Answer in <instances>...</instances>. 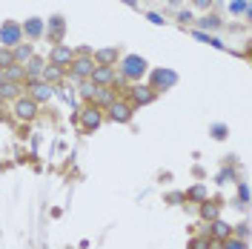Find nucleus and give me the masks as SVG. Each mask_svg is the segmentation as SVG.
Here are the masks:
<instances>
[{
  "mask_svg": "<svg viewBox=\"0 0 252 249\" xmlns=\"http://www.w3.org/2000/svg\"><path fill=\"white\" fill-rule=\"evenodd\" d=\"M195 34H198V37H201V40H206V43H212V46H215V49H223V43H220L218 37H209V34H206V31H195Z\"/></svg>",
  "mask_w": 252,
  "mask_h": 249,
  "instance_id": "24",
  "label": "nucleus"
},
{
  "mask_svg": "<svg viewBox=\"0 0 252 249\" xmlns=\"http://www.w3.org/2000/svg\"><path fill=\"white\" fill-rule=\"evenodd\" d=\"M115 61H118V49L115 46L97 49V52H94V63H97V66H112Z\"/></svg>",
  "mask_w": 252,
  "mask_h": 249,
  "instance_id": "12",
  "label": "nucleus"
},
{
  "mask_svg": "<svg viewBox=\"0 0 252 249\" xmlns=\"http://www.w3.org/2000/svg\"><path fill=\"white\" fill-rule=\"evenodd\" d=\"M78 118L83 121V129H86V132H94L97 126L103 124V118H100V109H97V106H86V109H80Z\"/></svg>",
  "mask_w": 252,
  "mask_h": 249,
  "instance_id": "4",
  "label": "nucleus"
},
{
  "mask_svg": "<svg viewBox=\"0 0 252 249\" xmlns=\"http://www.w3.org/2000/svg\"><path fill=\"white\" fill-rule=\"evenodd\" d=\"M40 78H43V83H49V86H58V83L63 80V69L61 66H55V63H52V66H43Z\"/></svg>",
  "mask_w": 252,
  "mask_h": 249,
  "instance_id": "9",
  "label": "nucleus"
},
{
  "mask_svg": "<svg viewBox=\"0 0 252 249\" xmlns=\"http://www.w3.org/2000/svg\"><path fill=\"white\" fill-rule=\"evenodd\" d=\"M49 23H52V40H58V37L63 34V29H66V23H63V17H52Z\"/></svg>",
  "mask_w": 252,
  "mask_h": 249,
  "instance_id": "20",
  "label": "nucleus"
},
{
  "mask_svg": "<svg viewBox=\"0 0 252 249\" xmlns=\"http://www.w3.org/2000/svg\"><path fill=\"white\" fill-rule=\"evenodd\" d=\"M20 29H23L26 37H40V34H43V20H40V17H32V20H26Z\"/></svg>",
  "mask_w": 252,
  "mask_h": 249,
  "instance_id": "13",
  "label": "nucleus"
},
{
  "mask_svg": "<svg viewBox=\"0 0 252 249\" xmlns=\"http://www.w3.org/2000/svg\"><path fill=\"white\" fill-rule=\"evenodd\" d=\"M124 75H115V69L112 66H94L92 72V83L94 86H100V89H106V86H112V83H124Z\"/></svg>",
  "mask_w": 252,
  "mask_h": 249,
  "instance_id": "1",
  "label": "nucleus"
},
{
  "mask_svg": "<svg viewBox=\"0 0 252 249\" xmlns=\"http://www.w3.org/2000/svg\"><path fill=\"white\" fill-rule=\"evenodd\" d=\"M209 235L218 238V241H226V238H232V226L223 223V220H212V223H209Z\"/></svg>",
  "mask_w": 252,
  "mask_h": 249,
  "instance_id": "11",
  "label": "nucleus"
},
{
  "mask_svg": "<svg viewBox=\"0 0 252 249\" xmlns=\"http://www.w3.org/2000/svg\"><path fill=\"white\" fill-rule=\"evenodd\" d=\"M223 249H247V244H244V241H238V238H226Z\"/></svg>",
  "mask_w": 252,
  "mask_h": 249,
  "instance_id": "25",
  "label": "nucleus"
},
{
  "mask_svg": "<svg viewBox=\"0 0 252 249\" xmlns=\"http://www.w3.org/2000/svg\"><path fill=\"white\" fill-rule=\"evenodd\" d=\"M49 61L55 63V66H61V69H63L66 63H72V49L63 46V43H61V46H55L52 52H49Z\"/></svg>",
  "mask_w": 252,
  "mask_h": 249,
  "instance_id": "8",
  "label": "nucleus"
},
{
  "mask_svg": "<svg viewBox=\"0 0 252 249\" xmlns=\"http://www.w3.org/2000/svg\"><path fill=\"white\" fill-rule=\"evenodd\" d=\"M97 89H100V86H94L92 80H86V83L80 86V97H86V100H92L94 94H97Z\"/></svg>",
  "mask_w": 252,
  "mask_h": 249,
  "instance_id": "21",
  "label": "nucleus"
},
{
  "mask_svg": "<svg viewBox=\"0 0 252 249\" xmlns=\"http://www.w3.org/2000/svg\"><path fill=\"white\" fill-rule=\"evenodd\" d=\"M109 118L115 121V124H129L132 121V106H126V103H121V100H115L109 106Z\"/></svg>",
  "mask_w": 252,
  "mask_h": 249,
  "instance_id": "6",
  "label": "nucleus"
},
{
  "mask_svg": "<svg viewBox=\"0 0 252 249\" xmlns=\"http://www.w3.org/2000/svg\"><path fill=\"white\" fill-rule=\"evenodd\" d=\"M132 97H135V103H152L155 92H152V86H132Z\"/></svg>",
  "mask_w": 252,
  "mask_h": 249,
  "instance_id": "14",
  "label": "nucleus"
},
{
  "mask_svg": "<svg viewBox=\"0 0 252 249\" xmlns=\"http://www.w3.org/2000/svg\"><path fill=\"white\" fill-rule=\"evenodd\" d=\"M15 55V63L20 66V63H29L32 61V43H17V49L12 52Z\"/></svg>",
  "mask_w": 252,
  "mask_h": 249,
  "instance_id": "16",
  "label": "nucleus"
},
{
  "mask_svg": "<svg viewBox=\"0 0 252 249\" xmlns=\"http://www.w3.org/2000/svg\"><path fill=\"white\" fill-rule=\"evenodd\" d=\"M52 92H55V86H49V83H34V86H32V100H34V103H46L49 97H52Z\"/></svg>",
  "mask_w": 252,
  "mask_h": 249,
  "instance_id": "10",
  "label": "nucleus"
},
{
  "mask_svg": "<svg viewBox=\"0 0 252 249\" xmlns=\"http://www.w3.org/2000/svg\"><path fill=\"white\" fill-rule=\"evenodd\" d=\"M247 6H250V0H229V12H232V15L247 12Z\"/></svg>",
  "mask_w": 252,
  "mask_h": 249,
  "instance_id": "23",
  "label": "nucleus"
},
{
  "mask_svg": "<svg viewBox=\"0 0 252 249\" xmlns=\"http://www.w3.org/2000/svg\"><path fill=\"white\" fill-rule=\"evenodd\" d=\"M195 3H198V6H206V3H212V0H195Z\"/></svg>",
  "mask_w": 252,
  "mask_h": 249,
  "instance_id": "31",
  "label": "nucleus"
},
{
  "mask_svg": "<svg viewBox=\"0 0 252 249\" xmlns=\"http://www.w3.org/2000/svg\"><path fill=\"white\" fill-rule=\"evenodd\" d=\"M20 89H17V83H9V80H0V97H17Z\"/></svg>",
  "mask_w": 252,
  "mask_h": 249,
  "instance_id": "18",
  "label": "nucleus"
},
{
  "mask_svg": "<svg viewBox=\"0 0 252 249\" xmlns=\"http://www.w3.org/2000/svg\"><path fill=\"white\" fill-rule=\"evenodd\" d=\"M189 247H192V249H209V238H206V235H204V238H195Z\"/></svg>",
  "mask_w": 252,
  "mask_h": 249,
  "instance_id": "26",
  "label": "nucleus"
},
{
  "mask_svg": "<svg viewBox=\"0 0 252 249\" xmlns=\"http://www.w3.org/2000/svg\"><path fill=\"white\" fill-rule=\"evenodd\" d=\"M247 232H250V226H247V223H241V226H238V241H244V238H247Z\"/></svg>",
  "mask_w": 252,
  "mask_h": 249,
  "instance_id": "29",
  "label": "nucleus"
},
{
  "mask_svg": "<svg viewBox=\"0 0 252 249\" xmlns=\"http://www.w3.org/2000/svg\"><path fill=\"white\" fill-rule=\"evenodd\" d=\"M189 198H195V201H204V198H206V189H204V187H195L192 192H189Z\"/></svg>",
  "mask_w": 252,
  "mask_h": 249,
  "instance_id": "27",
  "label": "nucleus"
},
{
  "mask_svg": "<svg viewBox=\"0 0 252 249\" xmlns=\"http://www.w3.org/2000/svg\"><path fill=\"white\" fill-rule=\"evenodd\" d=\"M175 80H178L175 72H163V69H158L155 72V86H172Z\"/></svg>",
  "mask_w": 252,
  "mask_h": 249,
  "instance_id": "17",
  "label": "nucleus"
},
{
  "mask_svg": "<svg viewBox=\"0 0 252 249\" xmlns=\"http://www.w3.org/2000/svg\"><path fill=\"white\" fill-rule=\"evenodd\" d=\"M115 103V89H97L94 94V106L100 109V106H112Z\"/></svg>",
  "mask_w": 252,
  "mask_h": 249,
  "instance_id": "15",
  "label": "nucleus"
},
{
  "mask_svg": "<svg viewBox=\"0 0 252 249\" xmlns=\"http://www.w3.org/2000/svg\"><path fill=\"white\" fill-rule=\"evenodd\" d=\"M9 66H15V55L6 52V49H0V69H9Z\"/></svg>",
  "mask_w": 252,
  "mask_h": 249,
  "instance_id": "22",
  "label": "nucleus"
},
{
  "mask_svg": "<svg viewBox=\"0 0 252 249\" xmlns=\"http://www.w3.org/2000/svg\"><path fill=\"white\" fill-rule=\"evenodd\" d=\"M201 26H204V29H218V17H204Z\"/></svg>",
  "mask_w": 252,
  "mask_h": 249,
  "instance_id": "28",
  "label": "nucleus"
},
{
  "mask_svg": "<svg viewBox=\"0 0 252 249\" xmlns=\"http://www.w3.org/2000/svg\"><path fill=\"white\" fill-rule=\"evenodd\" d=\"M143 72H146V61H143L141 55H129L124 61V78H141Z\"/></svg>",
  "mask_w": 252,
  "mask_h": 249,
  "instance_id": "2",
  "label": "nucleus"
},
{
  "mask_svg": "<svg viewBox=\"0 0 252 249\" xmlns=\"http://www.w3.org/2000/svg\"><path fill=\"white\" fill-rule=\"evenodd\" d=\"M15 115L20 118V121H32V118L37 115V103H34L32 97H17V103H15Z\"/></svg>",
  "mask_w": 252,
  "mask_h": 249,
  "instance_id": "5",
  "label": "nucleus"
},
{
  "mask_svg": "<svg viewBox=\"0 0 252 249\" xmlns=\"http://www.w3.org/2000/svg\"><path fill=\"white\" fill-rule=\"evenodd\" d=\"M94 66H97V63H94L92 58H80V61L72 63V75H75V78H92Z\"/></svg>",
  "mask_w": 252,
  "mask_h": 249,
  "instance_id": "7",
  "label": "nucleus"
},
{
  "mask_svg": "<svg viewBox=\"0 0 252 249\" xmlns=\"http://www.w3.org/2000/svg\"><path fill=\"white\" fill-rule=\"evenodd\" d=\"M20 37H23V29L17 26V23H3V29H0V43L3 46H17L20 43Z\"/></svg>",
  "mask_w": 252,
  "mask_h": 249,
  "instance_id": "3",
  "label": "nucleus"
},
{
  "mask_svg": "<svg viewBox=\"0 0 252 249\" xmlns=\"http://www.w3.org/2000/svg\"><path fill=\"white\" fill-rule=\"evenodd\" d=\"M178 20H184V23H189V20H192V15H189V12H181V15H178Z\"/></svg>",
  "mask_w": 252,
  "mask_h": 249,
  "instance_id": "30",
  "label": "nucleus"
},
{
  "mask_svg": "<svg viewBox=\"0 0 252 249\" xmlns=\"http://www.w3.org/2000/svg\"><path fill=\"white\" fill-rule=\"evenodd\" d=\"M201 215H204V220H218V203L206 201L204 206H201Z\"/></svg>",
  "mask_w": 252,
  "mask_h": 249,
  "instance_id": "19",
  "label": "nucleus"
}]
</instances>
